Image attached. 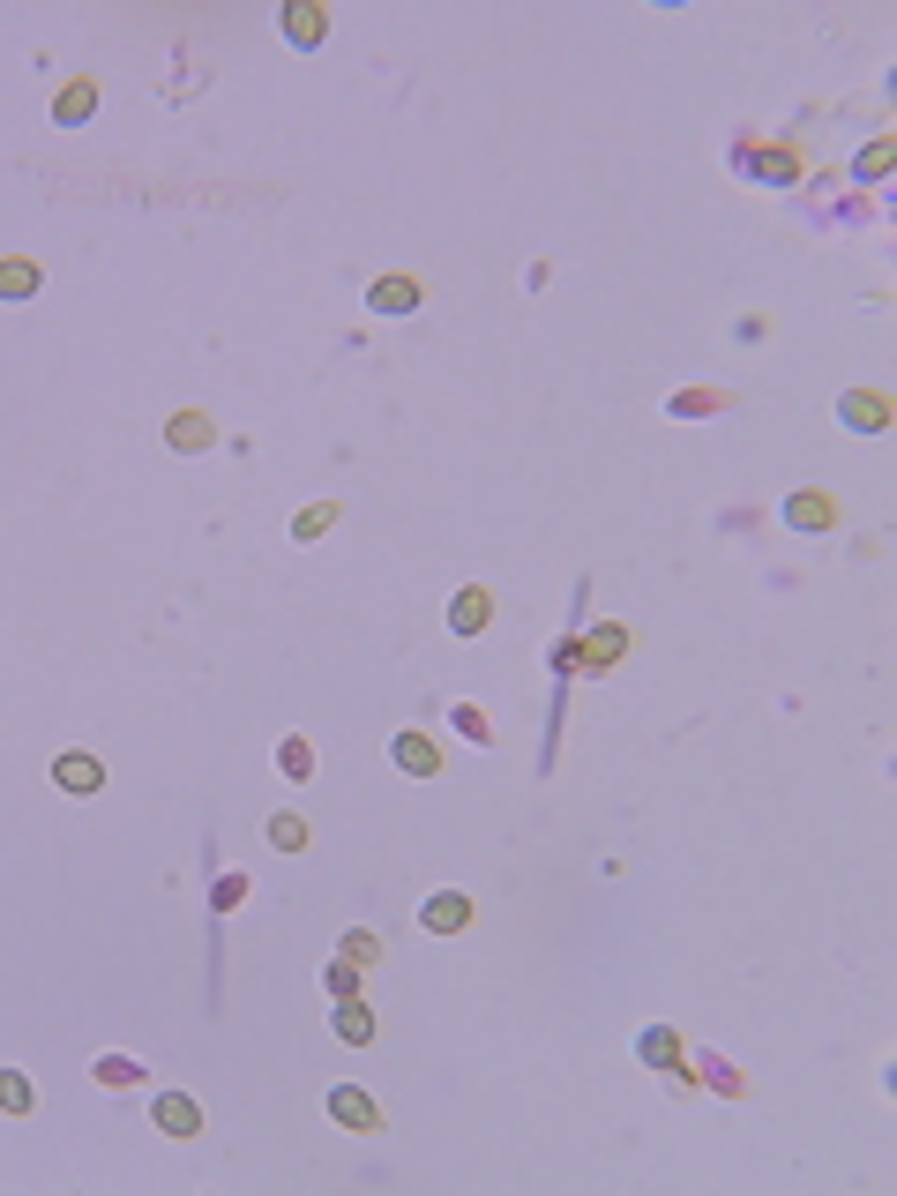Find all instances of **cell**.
Segmentation results:
<instances>
[{
	"instance_id": "4",
	"label": "cell",
	"mask_w": 897,
	"mask_h": 1196,
	"mask_svg": "<svg viewBox=\"0 0 897 1196\" xmlns=\"http://www.w3.org/2000/svg\"><path fill=\"white\" fill-rule=\"evenodd\" d=\"M53 785H60V793H98L105 770H98V755H60V763H53Z\"/></svg>"
},
{
	"instance_id": "19",
	"label": "cell",
	"mask_w": 897,
	"mask_h": 1196,
	"mask_svg": "<svg viewBox=\"0 0 897 1196\" xmlns=\"http://www.w3.org/2000/svg\"><path fill=\"white\" fill-rule=\"evenodd\" d=\"M845 412H853V427H883V397H845Z\"/></svg>"
},
{
	"instance_id": "14",
	"label": "cell",
	"mask_w": 897,
	"mask_h": 1196,
	"mask_svg": "<svg viewBox=\"0 0 897 1196\" xmlns=\"http://www.w3.org/2000/svg\"><path fill=\"white\" fill-rule=\"evenodd\" d=\"M337 1040H359V1047H367V1040H374V1017L344 1002V1010H337Z\"/></svg>"
},
{
	"instance_id": "1",
	"label": "cell",
	"mask_w": 897,
	"mask_h": 1196,
	"mask_svg": "<svg viewBox=\"0 0 897 1196\" xmlns=\"http://www.w3.org/2000/svg\"><path fill=\"white\" fill-rule=\"evenodd\" d=\"M419 927H427V935H464V927H471V897L464 890H434L427 905H419Z\"/></svg>"
},
{
	"instance_id": "20",
	"label": "cell",
	"mask_w": 897,
	"mask_h": 1196,
	"mask_svg": "<svg viewBox=\"0 0 897 1196\" xmlns=\"http://www.w3.org/2000/svg\"><path fill=\"white\" fill-rule=\"evenodd\" d=\"M636 1047H643V1062H673V1032H643Z\"/></svg>"
},
{
	"instance_id": "5",
	"label": "cell",
	"mask_w": 897,
	"mask_h": 1196,
	"mask_svg": "<svg viewBox=\"0 0 897 1196\" xmlns=\"http://www.w3.org/2000/svg\"><path fill=\"white\" fill-rule=\"evenodd\" d=\"M389 755H397V770H412V778H434V770H442L434 741H419V733H397V741H389Z\"/></svg>"
},
{
	"instance_id": "8",
	"label": "cell",
	"mask_w": 897,
	"mask_h": 1196,
	"mask_svg": "<svg viewBox=\"0 0 897 1196\" xmlns=\"http://www.w3.org/2000/svg\"><path fill=\"white\" fill-rule=\"evenodd\" d=\"M38 292V262H0V299H30Z\"/></svg>"
},
{
	"instance_id": "12",
	"label": "cell",
	"mask_w": 897,
	"mask_h": 1196,
	"mask_svg": "<svg viewBox=\"0 0 897 1196\" xmlns=\"http://www.w3.org/2000/svg\"><path fill=\"white\" fill-rule=\"evenodd\" d=\"M456 733H464V741H494V726H486V711H479V703H456Z\"/></svg>"
},
{
	"instance_id": "13",
	"label": "cell",
	"mask_w": 897,
	"mask_h": 1196,
	"mask_svg": "<svg viewBox=\"0 0 897 1196\" xmlns=\"http://www.w3.org/2000/svg\"><path fill=\"white\" fill-rule=\"evenodd\" d=\"M0 1107H8V1114H30V1084H23V1069H0Z\"/></svg>"
},
{
	"instance_id": "18",
	"label": "cell",
	"mask_w": 897,
	"mask_h": 1196,
	"mask_svg": "<svg viewBox=\"0 0 897 1196\" xmlns=\"http://www.w3.org/2000/svg\"><path fill=\"white\" fill-rule=\"evenodd\" d=\"M337 957H344V965H374V957H382V942H374V935H344Z\"/></svg>"
},
{
	"instance_id": "10",
	"label": "cell",
	"mask_w": 897,
	"mask_h": 1196,
	"mask_svg": "<svg viewBox=\"0 0 897 1196\" xmlns=\"http://www.w3.org/2000/svg\"><path fill=\"white\" fill-rule=\"evenodd\" d=\"M270 845H277V853H307V823H292V815H270Z\"/></svg>"
},
{
	"instance_id": "21",
	"label": "cell",
	"mask_w": 897,
	"mask_h": 1196,
	"mask_svg": "<svg viewBox=\"0 0 897 1196\" xmlns=\"http://www.w3.org/2000/svg\"><path fill=\"white\" fill-rule=\"evenodd\" d=\"M613 651H621V636H613V628H606V636H591V666H613Z\"/></svg>"
},
{
	"instance_id": "15",
	"label": "cell",
	"mask_w": 897,
	"mask_h": 1196,
	"mask_svg": "<svg viewBox=\"0 0 897 1196\" xmlns=\"http://www.w3.org/2000/svg\"><path fill=\"white\" fill-rule=\"evenodd\" d=\"M785 516H793V524H800V531H823V524H830V501H815V494H800V501H793V509H785Z\"/></svg>"
},
{
	"instance_id": "3",
	"label": "cell",
	"mask_w": 897,
	"mask_h": 1196,
	"mask_svg": "<svg viewBox=\"0 0 897 1196\" xmlns=\"http://www.w3.org/2000/svg\"><path fill=\"white\" fill-rule=\"evenodd\" d=\"M157 1129H165V1137H195V1129H202V1107L187 1092H157Z\"/></svg>"
},
{
	"instance_id": "11",
	"label": "cell",
	"mask_w": 897,
	"mask_h": 1196,
	"mask_svg": "<svg viewBox=\"0 0 897 1196\" xmlns=\"http://www.w3.org/2000/svg\"><path fill=\"white\" fill-rule=\"evenodd\" d=\"M285 38L292 45H314V38H322V15H314V8H285Z\"/></svg>"
},
{
	"instance_id": "9",
	"label": "cell",
	"mask_w": 897,
	"mask_h": 1196,
	"mask_svg": "<svg viewBox=\"0 0 897 1196\" xmlns=\"http://www.w3.org/2000/svg\"><path fill=\"white\" fill-rule=\"evenodd\" d=\"M277 770L307 785V778H314V748H307V741H285V748H277Z\"/></svg>"
},
{
	"instance_id": "2",
	"label": "cell",
	"mask_w": 897,
	"mask_h": 1196,
	"mask_svg": "<svg viewBox=\"0 0 897 1196\" xmlns=\"http://www.w3.org/2000/svg\"><path fill=\"white\" fill-rule=\"evenodd\" d=\"M486 621H494V598H486L479 584H471V591H456V606H449V636H479Z\"/></svg>"
},
{
	"instance_id": "16",
	"label": "cell",
	"mask_w": 897,
	"mask_h": 1196,
	"mask_svg": "<svg viewBox=\"0 0 897 1196\" xmlns=\"http://www.w3.org/2000/svg\"><path fill=\"white\" fill-rule=\"evenodd\" d=\"M412 285H404V277H389V285H374V307H382V314H404V307H412Z\"/></svg>"
},
{
	"instance_id": "17",
	"label": "cell",
	"mask_w": 897,
	"mask_h": 1196,
	"mask_svg": "<svg viewBox=\"0 0 897 1196\" xmlns=\"http://www.w3.org/2000/svg\"><path fill=\"white\" fill-rule=\"evenodd\" d=\"M202 442H210V427H202L195 412H180V419H172V449H202Z\"/></svg>"
},
{
	"instance_id": "7",
	"label": "cell",
	"mask_w": 897,
	"mask_h": 1196,
	"mask_svg": "<svg viewBox=\"0 0 897 1196\" xmlns=\"http://www.w3.org/2000/svg\"><path fill=\"white\" fill-rule=\"evenodd\" d=\"M98 1084L105 1092H128V1084H143V1062L135 1054H98Z\"/></svg>"
},
{
	"instance_id": "6",
	"label": "cell",
	"mask_w": 897,
	"mask_h": 1196,
	"mask_svg": "<svg viewBox=\"0 0 897 1196\" xmlns=\"http://www.w3.org/2000/svg\"><path fill=\"white\" fill-rule=\"evenodd\" d=\"M329 1122H344V1129H374V1099H367V1092H352V1084H337V1092H329Z\"/></svg>"
}]
</instances>
